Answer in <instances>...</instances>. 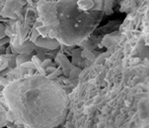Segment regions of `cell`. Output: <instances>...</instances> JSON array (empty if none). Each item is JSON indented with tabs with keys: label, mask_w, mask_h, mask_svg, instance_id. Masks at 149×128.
Segmentation results:
<instances>
[{
	"label": "cell",
	"mask_w": 149,
	"mask_h": 128,
	"mask_svg": "<svg viewBox=\"0 0 149 128\" xmlns=\"http://www.w3.org/2000/svg\"><path fill=\"white\" fill-rule=\"evenodd\" d=\"M1 94L7 120L25 128H54L66 116V93L47 75L26 74L9 81Z\"/></svg>",
	"instance_id": "obj_1"
},
{
	"label": "cell",
	"mask_w": 149,
	"mask_h": 128,
	"mask_svg": "<svg viewBox=\"0 0 149 128\" xmlns=\"http://www.w3.org/2000/svg\"><path fill=\"white\" fill-rule=\"evenodd\" d=\"M39 19L34 27L42 37L55 39L64 46L85 41L99 25L103 11H83L76 1H39Z\"/></svg>",
	"instance_id": "obj_2"
},
{
	"label": "cell",
	"mask_w": 149,
	"mask_h": 128,
	"mask_svg": "<svg viewBox=\"0 0 149 128\" xmlns=\"http://www.w3.org/2000/svg\"><path fill=\"white\" fill-rule=\"evenodd\" d=\"M26 4L25 1H5L3 8L0 11V15L2 17H9L12 18L15 14L22 8L23 5Z\"/></svg>",
	"instance_id": "obj_3"
},
{
	"label": "cell",
	"mask_w": 149,
	"mask_h": 128,
	"mask_svg": "<svg viewBox=\"0 0 149 128\" xmlns=\"http://www.w3.org/2000/svg\"><path fill=\"white\" fill-rule=\"evenodd\" d=\"M35 46H39L40 48H42V49H55L56 47L59 46V44L57 42L55 39H49V37H42L39 35L34 41L32 42Z\"/></svg>",
	"instance_id": "obj_4"
},
{
	"label": "cell",
	"mask_w": 149,
	"mask_h": 128,
	"mask_svg": "<svg viewBox=\"0 0 149 128\" xmlns=\"http://www.w3.org/2000/svg\"><path fill=\"white\" fill-rule=\"evenodd\" d=\"M138 110H139V116L141 119H146L148 116V104H147V100L145 102H141L139 104V107H138Z\"/></svg>",
	"instance_id": "obj_5"
},
{
	"label": "cell",
	"mask_w": 149,
	"mask_h": 128,
	"mask_svg": "<svg viewBox=\"0 0 149 128\" xmlns=\"http://www.w3.org/2000/svg\"><path fill=\"white\" fill-rule=\"evenodd\" d=\"M7 121V110L0 104V128L6 126Z\"/></svg>",
	"instance_id": "obj_6"
},
{
	"label": "cell",
	"mask_w": 149,
	"mask_h": 128,
	"mask_svg": "<svg viewBox=\"0 0 149 128\" xmlns=\"http://www.w3.org/2000/svg\"><path fill=\"white\" fill-rule=\"evenodd\" d=\"M30 59L29 54H19L16 57V65L17 66H21L22 64H24L25 62H27Z\"/></svg>",
	"instance_id": "obj_7"
},
{
	"label": "cell",
	"mask_w": 149,
	"mask_h": 128,
	"mask_svg": "<svg viewBox=\"0 0 149 128\" xmlns=\"http://www.w3.org/2000/svg\"><path fill=\"white\" fill-rule=\"evenodd\" d=\"M113 1H104V9L103 12H105L106 14H111L113 12Z\"/></svg>",
	"instance_id": "obj_8"
},
{
	"label": "cell",
	"mask_w": 149,
	"mask_h": 128,
	"mask_svg": "<svg viewBox=\"0 0 149 128\" xmlns=\"http://www.w3.org/2000/svg\"><path fill=\"white\" fill-rule=\"evenodd\" d=\"M5 29H6V28H5L2 24H0V39L6 36V35H5Z\"/></svg>",
	"instance_id": "obj_9"
}]
</instances>
